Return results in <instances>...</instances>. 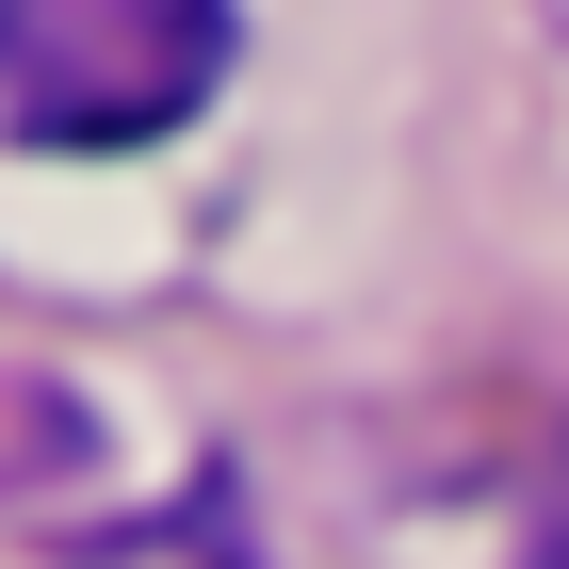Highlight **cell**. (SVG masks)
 Masks as SVG:
<instances>
[{"instance_id": "6da1fadb", "label": "cell", "mask_w": 569, "mask_h": 569, "mask_svg": "<svg viewBox=\"0 0 569 569\" xmlns=\"http://www.w3.org/2000/svg\"><path fill=\"white\" fill-rule=\"evenodd\" d=\"M228 82V0H0V131L17 147H163Z\"/></svg>"}, {"instance_id": "7a4b0ae2", "label": "cell", "mask_w": 569, "mask_h": 569, "mask_svg": "<svg viewBox=\"0 0 569 569\" xmlns=\"http://www.w3.org/2000/svg\"><path fill=\"white\" fill-rule=\"evenodd\" d=\"M537 569H569V488H553V505H537Z\"/></svg>"}]
</instances>
